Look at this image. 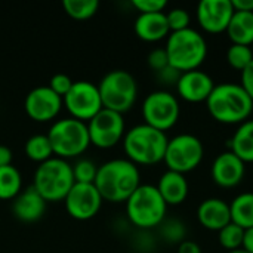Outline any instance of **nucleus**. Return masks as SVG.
I'll return each instance as SVG.
<instances>
[{
    "instance_id": "nucleus-1",
    "label": "nucleus",
    "mask_w": 253,
    "mask_h": 253,
    "mask_svg": "<svg viewBox=\"0 0 253 253\" xmlns=\"http://www.w3.org/2000/svg\"><path fill=\"white\" fill-rule=\"evenodd\" d=\"M93 185L101 197L110 203H126L141 185V173L127 159H113L98 166Z\"/></svg>"
},
{
    "instance_id": "nucleus-2",
    "label": "nucleus",
    "mask_w": 253,
    "mask_h": 253,
    "mask_svg": "<svg viewBox=\"0 0 253 253\" xmlns=\"http://www.w3.org/2000/svg\"><path fill=\"white\" fill-rule=\"evenodd\" d=\"M206 105L212 119L222 125H242L253 111V101L240 83L215 84Z\"/></svg>"
},
{
    "instance_id": "nucleus-3",
    "label": "nucleus",
    "mask_w": 253,
    "mask_h": 253,
    "mask_svg": "<svg viewBox=\"0 0 253 253\" xmlns=\"http://www.w3.org/2000/svg\"><path fill=\"white\" fill-rule=\"evenodd\" d=\"M169 138L166 132L141 123L126 130L123 138V150L126 159L136 166H151L163 162Z\"/></svg>"
},
{
    "instance_id": "nucleus-4",
    "label": "nucleus",
    "mask_w": 253,
    "mask_h": 253,
    "mask_svg": "<svg viewBox=\"0 0 253 253\" xmlns=\"http://www.w3.org/2000/svg\"><path fill=\"white\" fill-rule=\"evenodd\" d=\"M169 65L179 73L199 70L208 56V42L194 28L170 33L166 39Z\"/></svg>"
},
{
    "instance_id": "nucleus-5",
    "label": "nucleus",
    "mask_w": 253,
    "mask_h": 253,
    "mask_svg": "<svg viewBox=\"0 0 253 253\" xmlns=\"http://www.w3.org/2000/svg\"><path fill=\"white\" fill-rule=\"evenodd\" d=\"M168 205L156 185L141 184L126 200V215L132 225L142 231L157 228L166 219Z\"/></svg>"
},
{
    "instance_id": "nucleus-6",
    "label": "nucleus",
    "mask_w": 253,
    "mask_h": 253,
    "mask_svg": "<svg viewBox=\"0 0 253 253\" xmlns=\"http://www.w3.org/2000/svg\"><path fill=\"white\" fill-rule=\"evenodd\" d=\"M74 184L73 166L68 160L53 156L52 159L40 163L34 170L33 187L47 203L64 202Z\"/></svg>"
},
{
    "instance_id": "nucleus-7",
    "label": "nucleus",
    "mask_w": 253,
    "mask_h": 253,
    "mask_svg": "<svg viewBox=\"0 0 253 253\" xmlns=\"http://www.w3.org/2000/svg\"><path fill=\"white\" fill-rule=\"evenodd\" d=\"M46 135L50 141L53 156L64 160L82 156L90 145L87 123L73 117L55 120Z\"/></svg>"
},
{
    "instance_id": "nucleus-8",
    "label": "nucleus",
    "mask_w": 253,
    "mask_h": 253,
    "mask_svg": "<svg viewBox=\"0 0 253 253\" xmlns=\"http://www.w3.org/2000/svg\"><path fill=\"white\" fill-rule=\"evenodd\" d=\"M102 107L116 113L129 111L138 98V83L126 70L108 71L98 84Z\"/></svg>"
},
{
    "instance_id": "nucleus-9",
    "label": "nucleus",
    "mask_w": 253,
    "mask_h": 253,
    "mask_svg": "<svg viewBox=\"0 0 253 253\" xmlns=\"http://www.w3.org/2000/svg\"><path fill=\"white\" fill-rule=\"evenodd\" d=\"M203 156V142L196 135L179 133L169 139L163 162L168 166V170L185 175L199 168Z\"/></svg>"
},
{
    "instance_id": "nucleus-10",
    "label": "nucleus",
    "mask_w": 253,
    "mask_h": 253,
    "mask_svg": "<svg viewBox=\"0 0 253 253\" xmlns=\"http://www.w3.org/2000/svg\"><path fill=\"white\" fill-rule=\"evenodd\" d=\"M141 113L145 125L166 132L178 123L181 116V105L172 92L154 90L145 96Z\"/></svg>"
},
{
    "instance_id": "nucleus-11",
    "label": "nucleus",
    "mask_w": 253,
    "mask_h": 253,
    "mask_svg": "<svg viewBox=\"0 0 253 253\" xmlns=\"http://www.w3.org/2000/svg\"><path fill=\"white\" fill-rule=\"evenodd\" d=\"M62 104L73 119L84 123L93 119L104 108L98 84L87 80L74 82L68 93L62 98Z\"/></svg>"
},
{
    "instance_id": "nucleus-12",
    "label": "nucleus",
    "mask_w": 253,
    "mask_h": 253,
    "mask_svg": "<svg viewBox=\"0 0 253 253\" xmlns=\"http://www.w3.org/2000/svg\"><path fill=\"white\" fill-rule=\"evenodd\" d=\"M87 130L92 145L108 150L123 141L126 123L123 114L102 108L93 119L87 122Z\"/></svg>"
},
{
    "instance_id": "nucleus-13",
    "label": "nucleus",
    "mask_w": 253,
    "mask_h": 253,
    "mask_svg": "<svg viewBox=\"0 0 253 253\" xmlns=\"http://www.w3.org/2000/svg\"><path fill=\"white\" fill-rule=\"evenodd\" d=\"M104 199L93 184L76 182L64 199L67 213L77 221H89L101 211Z\"/></svg>"
},
{
    "instance_id": "nucleus-14",
    "label": "nucleus",
    "mask_w": 253,
    "mask_h": 253,
    "mask_svg": "<svg viewBox=\"0 0 253 253\" xmlns=\"http://www.w3.org/2000/svg\"><path fill=\"white\" fill-rule=\"evenodd\" d=\"M62 107V98L56 95L47 84L31 89L24 101L27 116L37 123H47L55 120L59 116Z\"/></svg>"
},
{
    "instance_id": "nucleus-15",
    "label": "nucleus",
    "mask_w": 253,
    "mask_h": 253,
    "mask_svg": "<svg viewBox=\"0 0 253 253\" xmlns=\"http://www.w3.org/2000/svg\"><path fill=\"white\" fill-rule=\"evenodd\" d=\"M197 21L209 34L225 33L234 15L231 0H203L197 6Z\"/></svg>"
},
{
    "instance_id": "nucleus-16",
    "label": "nucleus",
    "mask_w": 253,
    "mask_h": 253,
    "mask_svg": "<svg viewBox=\"0 0 253 253\" xmlns=\"http://www.w3.org/2000/svg\"><path fill=\"white\" fill-rule=\"evenodd\" d=\"M175 87L179 98L187 102L199 104L208 101L212 90L215 89V82L208 73L199 68L182 73Z\"/></svg>"
},
{
    "instance_id": "nucleus-17",
    "label": "nucleus",
    "mask_w": 253,
    "mask_h": 253,
    "mask_svg": "<svg viewBox=\"0 0 253 253\" xmlns=\"http://www.w3.org/2000/svg\"><path fill=\"white\" fill-rule=\"evenodd\" d=\"M212 179L221 188L237 187L246 175V163L242 162L234 153L224 151L212 163Z\"/></svg>"
},
{
    "instance_id": "nucleus-18",
    "label": "nucleus",
    "mask_w": 253,
    "mask_h": 253,
    "mask_svg": "<svg viewBox=\"0 0 253 253\" xmlns=\"http://www.w3.org/2000/svg\"><path fill=\"white\" fill-rule=\"evenodd\" d=\"M46 206L47 202L37 193L33 185H30L12 200V213L18 221L30 224L39 221L44 215Z\"/></svg>"
},
{
    "instance_id": "nucleus-19",
    "label": "nucleus",
    "mask_w": 253,
    "mask_h": 253,
    "mask_svg": "<svg viewBox=\"0 0 253 253\" xmlns=\"http://www.w3.org/2000/svg\"><path fill=\"white\" fill-rule=\"evenodd\" d=\"M197 219L203 228L211 231H221L231 222L230 203L218 197L206 199L199 205Z\"/></svg>"
},
{
    "instance_id": "nucleus-20",
    "label": "nucleus",
    "mask_w": 253,
    "mask_h": 253,
    "mask_svg": "<svg viewBox=\"0 0 253 253\" xmlns=\"http://www.w3.org/2000/svg\"><path fill=\"white\" fill-rule=\"evenodd\" d=\"M135 34L148 43L160 42L163 39H168L170 34L166 13L157 12V13H139L135 19Z\"/></svg>"
},
{
    "instance_id": "nucleus-21",
    "label": "nucleus",
    "mask_w": 253,
    "mask_h": 253,
    "mask_svg": "<svg viewBox=\"0 0 253 253\" xmlns=\"http://www.w3.org/2000/svg\"><path fill=\"white\" fill-rule=\"evenodd\" d=\"M157 190L168 206H179L182 205L190 193V185L185 175L166 170L157 182Z\"/></svg>"
},
{
    "instance_id": "nucleus-22",
    "label": "nucleus",
    "mask_w": 253,
    "mask_h": 253,
    "mask_svg": "<svg viewBox=\"0 0 253 253\" xmlns=\"http://www.w3.org/2000/svg\"><path fill=\"white\" fill-rule=\"evenodd\" d=\"M227 36L231 44H253V12H236L228 24Z\"/></svg>"
},
{
    "instance_id": "nucleus-23",
    "label": "nucleus",
    "mask_w": 253,
    "mask_h": 253,
    "mask_svg": "<svg viewBox=\"0 0 253 253\" xmlns=\"http://www.w3.org/2000/svg\"><path fill=\"white\" fill-rule=\"evenodd\" d=\"M230 151L234 153L242 162L253 163V119L239 125L230 139Z\"/></svg>"
},
{
    "instance_id": "nucleus-24",
    "label": "nucleus",
    "mask_w": 253,
    "mask_h": 253,
    "mask_svg": "<svg viewBox=\"0 0 253 253\" xmlns=\"http://www.w3.org/2000/svg\"><path fill=\"white\" fill-rule=\"evenodd\" d=\"M231 222L240 228H253V193H242L230 203Z\"/></svg>"
},
{
    "instance_id": "nucleus-25",
    "label": "nucleus",
    "mask_w": 253,
    "mask_h": 253,
    "mask_svg": "<svg viewBox=\"0 0 253 253\" xmlns=\"http://www.w3.org/2000/svg\"><path fill=\"white\" fill-rule=\"evenodd\" d=\"M22 191L21 172L13 166L0 168V200H13Z\"/></svg>"
},
{
    "instance_id": "nucleus-26",
    "label": "nucleus",
    "mask_w": 253,
    "mask_h": 253,
    "mask_svg": "<svg viewBox=\"0 0 253 253\" xmlns=\"http://www.w3.org/2000/svg\"><path fill=\"white\" fill-rule=\"evenodd\" d=\"M24 151L30 160L39 165L53 157V150L46 133H36L30 136L25 142Z\"/></svg>"
},
{
    "instance_id": "nucleus-27",
    "label": "nucleus",
    "mask_w": 253,
    "mask_h": 253,
    "mask_svg": "<svg viewBox=\"0 0 253 253\" xmlns=\"http://www.w3.org/2000/svg\"><path fill=\"white\" fill-rule=\"evenodd\" d=\"M62 6L68 16L77 21H84V19L92 18L98 12L99 1L98 0H64Z\"/></svg>"
},
{
    "instance_id": "nucleus-28",
    "label": "nucleus",
    "mask_w": 253,
    "mask_h": 253,
    "mask_svg": "<svg viewBox=\"0 0 253 253\" xmlns=\"http://www.w3.org/2000/svg\"><path fill=\"white\" fill-rule=\"evenodd\" d=\"M157 228L160 237L170 245H179L184 240H187V227L178 218H166Z\"/></svg>"
},
{
    "instance_id": "nucleus-29",
    "label": "nucleus",
    "mask_w": 253,
    "mask_h": 253,
    "mask_svg": "<svg viewBox=\"0 0 253 253\" xmlns=\"http://www.w3.org/2000/svg\"><path fill=\"white\" fill-rule=\"evenodd\" d=\"M243 240H245V230L233 222H230L227 227L218 231V242L227 252L242 249Z\"/></svg>"
},
{
    "instance_id": "nucleus-30",
    "label": "nucleus",
    "mask_w": 253,
    "mask_h": 253,
    "mask_svg": "<svg viewBox=\"0 0 253 253\" xmlns=\"http://www.w3.org/2000/svg\"><path fill=\"white\" fill-rule=\"evenodd\" d=\"M227 62L231 68L242 73L253 62L252 46L231 44L227 50Z\"/></svg>"
},
{
    "instance_id": "nucleus-31",
    "label": "nucleus",
    "mask_w": 253,
    "mask_h": 253,
    "mask_svg": "<svg viewBox=\"0 0 253 253\" xmlns=\"http://www.w3.org/2000/svg\"><path fill=\"white\" fill-rule=\"evenodd\" d=\"M73 166L74 181L79 184H93L98 172V165L89 159H79Z\"/></svg>"
},
{
    "instance_id": "nucleus-32",
    "label": "nucleus",
    "mask_w": 253,
    "mask_h": 253,
    "mask_svg": "<svg viewBox=\"0 0 253 253\" xmlns=\"http://www.w3.org/2000/svg\"><path fill=\"white\" fill-rule=\"evenodd\" d=\"M166 19H168L170 33L187 30V28H190V24H191L190 12L182 7H173L169 12H166Z\"/></svg>"
},
{
    "instance_id": "nucleus-33",
    "label": "nucleus",
    "mask_w": 253,
    "mask_h": 253,
    "mask_svg": "<svg viewBox=\"0 0 253 253\" xmlns=\"http://www.w3.org/2000/svg\"><path fill=\"white\" fill-rule=\"evenodd\" d=\"M73 80H71V77L68 76V74H65V73H58V74H55V76H52V79H50V82H49V87L56 93V95H59L61 98H64L67 93H68V90L71 89V86H73Z\"/></svg>"
},
{
    "instance_id": "nucleus-34",
    "label": "nucleus",
    "mask_w": 253,
    "mask_h": 253,
    "mask_svg": "<svg viewBox=\"0 0 253 253\" xmlns=\"http://www.w3.org/2000/svg\"><path fill=\"white\" fill-rule=\"evenodd\" d=\"M132 6L139 13H157L165 12L168 7L166 0H132Z\"/></svg>"
},
{
    "instance_id": "nucleus-35",
    "label": "nucleus",
    "mask_w": 253,
    "mask_h": 253,
    "mask_svg": "<svg viewBox=\"0 0 253 253\" xmlns=\"http://www.w3.org/2000/svg\"><path fill=\"white\" fill-rule=\"evenodd\" d=\"M147 62L150 65V68L154 71V73H159L162 71L163 68H166L169 65V58H168V53H166V49L165 47H157V49H153L148 56H147Z\"/></svg>"
},
{
    "instance_id": "nucleus-36",
    "label": "nucleus",
    "mask_w": 253,
    "mask_h": 253,
    "mask_svg": "<svg viewBox=\"0 0 253 253\" xmlns=\"http://www.w3.org/2000/svg\"><path fill=\"white\" fill-rule=\"evenodd\" d=\"M156 74H157V79H159L160 83H163V84H166V86H170V84L176 86V83H178V80H179V77H181L182 73H179V71L175 70L173 67L168 65L166 68H163L162 71H159V73H156Z\"/></svg>"
},
{
    "instance_id": "nucleus-37",
    "label": "nucleus",
    "mask_w": 253,
    "mask_h": 253,
    "mask_svg": "<svg viewBox=\"0 0 253 253\" xmlns=\"http://www.w3.org/2000/svg\"><path fill=\"white\" fill-rule=\"evenodd\" d=\"M240 86L246 90V93L251 96L253 101V62L242 71V80H240Z\"/></svg>"
},
{
    "instance_id": "nucleus-38",
    "label": "nucleus",
    "mask_w": 253,
    "mask_h": 253,
    "mask_svg": "<svg viewBox=\"0 0 253 253\" xmlns=\"http://www.w3.org/2000/svg\"><path fill=\"white\" fill-rule=\"evenodd\" d=\"M176 253H203V251L199 243H196L193 240H184L182 243L178 245Z\"/></svg>"
},
{
    "instance_id": "nucleus-39",
    "label": "nucleus",
    "mask_w": 253,
    "mask_h": 253,
    "mask_svg": "<svg viewBox=\"0 0 253 253\" xmlns=\"http://www.w3.org/2000/svg\"><path fill=\"white\" fill-rule=\"evenodd\" d=\"M12 160H13L12 150L6 145H0V168L12 165Z\"/></svg>"
},
{
    "instance_id": "nucleus-40",
    "label": "nucleus",
    "mask_w": 253,
    "mask_h": 253,
    "mask_svg": "<svg viewBox=\"0 0 253 253\" xmlns=\"http://www.w3.org/2000/svg\"><path fill=\"white\" fill-rule=\"evenodd\" d=\"M236 12H253V0H231Z\"/></svg>"
},
{
    "instance_id": "nucleus-41",
    "label": "nucleus",
    "mask_w": 253,
    "mask_h": 253,
    "mask_svg": "<svg viewBox=\"0 0 253 253\" xmlns=\"http://www.w3.org/2000/svg\"><path fill=\"white\" fill-rule=\"evenodd\" d=\"M246 252L253 253V228L245 231V240H243V248Z\"/></svg>"
},
{
    "instance_id": "nucleus-42",
    "label": "nucleus",
    "mask_w": 253,
    "mask_h": 253,
    "mask_svg": "<svg viewBox=\"0 0 253 253\" xmlns=\"http://www.w3.org/2000/svg\"><path fill=\"white\" fill-rule=\"evenodd\" d=\"M227 253H249V252H246L245 249H237V251H233V252H227Z\"/></svg>"
},
{
    "instance_id": "nucleus-43",
    "label": "nucleus",
    "mask_w": 253,
    "mask_h": 253,
    "mask_svg": "<svg viewBox=\"0 0 253 253\" xmlns=\"http://www.w3.org/2000/svg\"><path fill=\"white\" fill-rule=\"evenodd\" d=\"M252 50H253V44H252Z\"/></svg>"
}]
</instances>
